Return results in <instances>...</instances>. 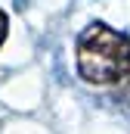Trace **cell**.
<instances>
[{"label":"cell","mask_w":130,"mask_h":134,"mask_svg":"<svg viewBox=\"0 0 130 134\" xmlns=\"http://www.w3.org/2000/svg\"><path fill=\"white\" fill-rule=\"evenodd\" d=\"M77 72L87 84L115 87L130 75V37L105 22H90L77 37Z\"/></svg>","instance_id":"1"},{"label":"cell","mask_w":130,"mask_h":134,"mask_svg":"<svg viewBox=\"0 0 130 134\" xmlns=\"http://www.w3.org/2000/svg\"><path fill=\"white\" fill-rule=\"evenodd\" d=\"M6 31H9V19H6V13L0 9V47H3V41H6Z\"/></svg>","instance_id":"2"}]
</instances>
